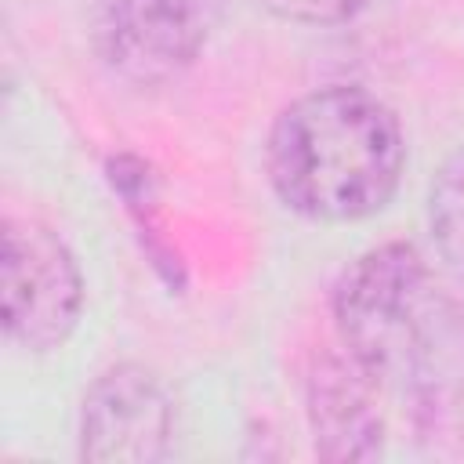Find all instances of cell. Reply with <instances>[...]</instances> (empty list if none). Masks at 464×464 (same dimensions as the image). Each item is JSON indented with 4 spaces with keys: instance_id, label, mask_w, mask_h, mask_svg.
Returning a JSON list of instances; mask_svg holds the SVG:
<instances>
[{
    "instance_id": "6da1fadb",
    "label": "cell",
    "mask_w": 464,
    "mask_h": 464,
    "mask_svg": "<svg viewBox=\"0 0 464 464\" xmlns=\"http://www.w3.org/2000/svg\"><path fill=\"white\" fill-rule=\"evenodd\" d=\"M334 326L348 359L417 424L464 406V304L417 246L359 254L334 286Z\"/></svg>"
},
{
    "instance_id": "7a4b0ae2",
    "label": "cell",
    "mask_w": 464,
    "mask_h": 464,
    "mask_svg": "<svg viewBox=\"0 0 464 464\" xmlns=\"http://www.w3.org/2000/svg\"><path fill=\"white\" fill-rule=\"evenodd\" d=\"M406 145L395 112L370 91L334 83L290 102L265 145V170L283 199L312 221H359L388 207Z\"/></svg>"
},
{
    "instance_id": "3957f363",
    "label": "cell",
    "mask_w": 464,
    "mask_h": 464,
    "mask_svg": "<svg viewBox=\"0 0 464 464\" xmlns=\"http://www.w3.org/2000/svg\"><path fill=\"white\" fill-rule=\"evenodd\" d=\"M80 308L83 279L62 236L33 218H7L0 254L4 337L25 352H51L76 330Z\"/></svg>"
},
{
    "instance_id": "277c9868",
    "label": "cell",
    "mask_w": 464,
    "mask_h": 464,
    "mask_svg": "<svg viewBox=\"0 0 464 464\" xmlns=\"http://www.w3.org/2000/svg\"><path fill=\"white\" fill-rule=\"evenodd\" d=\"M225 0H94L91 33L102 62L134 87L181 76L207 47Z\"/></svg>"
},
{
    "instance_id": "5b68a950",
    "label": "cell",
    "mask_w": 464,
    "mask_h": 464,
    "mask_svg": "<svg viewBox=\"0 0 464 464\" xmlns=\"http://www.w3.org/2000/svg\"><path fill=\"white\" fill-rule=\"evenodd\" d=\"M174 435V410L160 377L138 362L109 366L83 395L80 457L94 464L163 460Z\"/></svg>"
},
{
    "instance_id": "8992f818",
    "label": "cell",
    "mask_w": 464,
    "mask_h": 464,
    "mask_svg": "<svg viewBox=\"0 0 464 464\" xmlns=\"http://www.w3.org/2000/svg\"><path fill=\"white\" fill-rule=\"evenodd\" d=\"M381 388L348 359L323 352L308 370V424L323 460H373L384 439Z\"/></svg>"
},
{
    "instance_id": "52a82bcc",
    "label": "cell",
    "mask_w": 464,
    "mask_h": 464,
    "mask_svg": "<svg viewBox=\"0 0 464 464\" xmlns=\"http://www.w3.org/2000/svg\"><path fill=\"white\" fill-rule=\"evenodd\" d=\"M428 218H431V236L442 261L464 283V149L453 152L435 174Z\"/></svg>"
},
{
    "instance_id": "ba28073f",
    "label": "cell",
    "mask_w": 464,
    "mask_h": 464,
    "mask_svg": "<svg viewBox=\"0 0 464 464\" xmlns=\"http://www.w3.org/2000/svg\"><path fill=\"white\" fill-rule=\"evenodd\" d=\"M265 11L286 18V22H301V25H337L355 18V11L366 0H257Z\"/></svg>"
}]
</instances>
